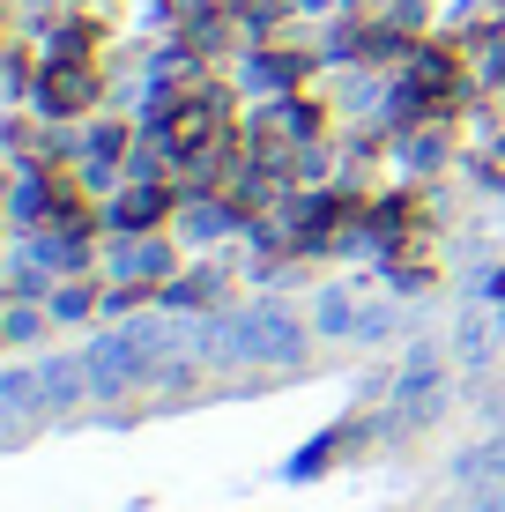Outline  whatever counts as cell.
I'll return each mask as SVG.
<instances>
[{"label": "cell", "instance_id": "obj_1", "mask_svg": "<svg viewBox=\"0 0 505 512\" xmlns=\"http://www.w3.org/2000/svg\"><path fill=\"white\" fill-rule=\"evenodd\" d=\"M90 90H97V82L82 75V67H52V104H60V112H75V104H90Z\"/></svg>", "mask_w": 505, "mask_h": 512}]
</instances>
